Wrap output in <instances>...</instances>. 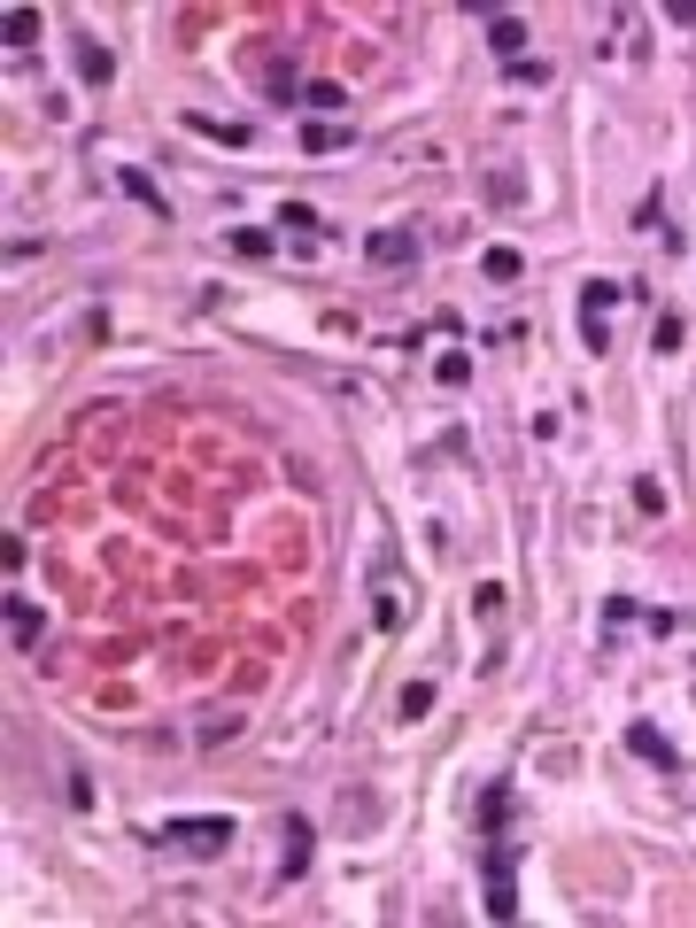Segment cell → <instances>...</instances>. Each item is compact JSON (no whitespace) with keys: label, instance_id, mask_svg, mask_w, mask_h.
<instances>
[{"label":"cell","instance_id":"19","mask_svg":"<svg viewBox=\"0 0 696 928\" xmlns=\"http://www.w3.org/2000/svg\"><path fill=\"white\" fill-rule=\"evenodd\" d=\"M302 147H310V155H333V147H341V132H333V124H302Z\"/></svg>","mask_w":696,"mask_h":928},{"label":"cell","instance_id":"6","mask_svg":"<svg viewBox=\"0 0 696 928\" xmlns=\"http://www.w3.org/2000/svg\"><path fill=\"white\" fill-rule=\"evenodd\" d=\"M302 867H310V820H287V851H279V882H294Z\"/></svg>","mask_w":696,"mask_h":928},{"label":"cell","instance_id":"12","mask_svg":"<svg viewBox=\"0 0 696 928\" xmlns=\"http://www.w3.org/2000/svg\"><path fill=\"white\" fill-rule=\"evenodd\" d=\"M78 70H86L93 86H109V78H116V55H109V47H93V39H78Z\"/></svg>","mask_w":696,"mask_h":928},{"label":"cell","instance_id":"4","mask_svg":"<svg viewBox=\"0 0 696 928\" xmlns=\"http://www.w3.org/2000/svg\"><path fill=\"white\" fill-rule=\"evenodd\" d=\"M627 751H635V758H650V766H666V774H681V751H673V743H666V735H658L650 720H635V727H627Z\"/></svg>","mask_w":696,"mask_h":928},{"label":"cell","instance_id":"13","mask_svg":"<svg viewBox=\"0 0 696 928\" xmlns=\"http://www.w3.org/2000/svg\"><path fill=\"white\" fill-rule=\"evenodd\" d=\"M186 124H194V132H209V140H225V147H248V140H256L248 124H217V116H186Z\"/></svg>","mask_w":696,"mask_h":928},{"label":"cell","instance_id":"17","mask_svg":"<svg viewBox=\"0 0 696 928\" xmlns=\"http://www.w3.org/2000/svg\"><path fill=\"white\" fill-rule=\"evenodd\" d=\"M302 101H310V109H325V116H333V109H348V93L333 86V78H318V86H302Z\"/></svg>","mask_w":696,"mask_h":928},{"label":"cell","instance_id":"22","mask_svg":"<svg viewBox=\"0 0 696 928\" xmlns=\"http://www.w3.org/2000/svg\"><path fill=\"white\" fill-rule=\"evenodd\" d=\"M403 712H410V720H426V712H434V689H426V681H418V689H403Z\"/></svg>","mask_w":696,"mask_h":928},{"label":"cell","instance_id":"14","mask_svg":"<svg viewBox=\"0 0 696 928\" xmlns=\"http://www.w3.org/2000/svg\"><path fill=\"white\" fill-rule=\"evenodd\" d=\"M225 248H232V256H271V232H263V225H240V232H225Z\"/></svg>","mask_w":696,"mask_h":928},{"label":"cell","instance_id":"15","mask_svg":"<svg viewBox=\"0 0 696 928\" xmlns=\"http://www.w3.org/2000/svg\"><path fill=\"white\" fill-rule=\"evenodd\" d=\"M611 302H619V287H611V279H588V287H580V318H604Z\"/></svg>","mask_w":696,"mask_h":928},{"label":"cell","instance_id":"23","mask_svg":"<svg viewBox=\"0 0 696 928\" xmlns=\"http://www.w3.org/2000/svg\"><path fill=\"white\" fill-rule=\"evenodd\" d=\"M673 24H696V0H673Z\"/></svg>","mask_w":696,"mask_h":928},{"label":"cell","instance_id":"7","mask_svg":"<svg viewBox=\"0 0 696 928\" xmlns=\"http://www.w3.org/2000/svg\"><path fill=\"white\" fill-rule=\"evenodd\" d=\"M116 194H132L140 209H155V217H171V202L155 194V178H147V171H116Z\"/></svg>","mask_w":696,"mask_h":928},{"label":"cell","instance_id":"11","mask_svg":"<svg viewBox=\"0 0 696 928\" xmlns=\"http://www.w3.org/2000/svg\"><path fill=\"white\" fill-rule=\"evenodd\" d=\"M480 271H488L495 287H511V279L526 271V256H519V248H488V256H480Z\"/></svg>","mask_w":696,"mask_h":928},{"label":"cell","instance_id":"18","mask_svg":"<svg viewBox=\"0 0 696 928\" xmlns=\"http://www.w3.org/2000/svg\"><path fill=\"white\" fill-rule=\"evenodd\" d=\"M635 511H642V519H658V511H666V488H658V480H635Z\"/></svg>","mask_w":696,"mask_h":928},{"label":"cell","instance_id":"20","mask_svg":"<svg viewBox=\"0 0 696 928\" xmlns=\"http://www.w3.org/2000/svg\"><path fill=\"white\" fill-rule=\"evenodd\" d=\"M681 333H689V325L666 310V318H658V341H650V348H658V356H673V348H681Z\"/></svg>","mask_w":696,"mask_h":928},{"label":"cell","instance_id":"2","mask_svg":"<svg viewBox=\"0 0 696 928\" xmlns=\"http://www.w3.org/2000/svg\"><path fill=\"white\" fill-rule=\"evenodd\" d=\"M364 256L387 263V271H403V263L426 256V232H418V225H379V232H364Z\"/></svg>","mask_w":696,"mask_h":928},{"label":"cell","instance_id":"9","mask_svg":"<svg viewBox=\"0 0 696 928\" xmlns=\"http://www.w3.org/2000/svg\"><path fill=\"white\" fill-rule=\"evenodd\" d=\"M279 232H294V240H318V232H325V217H318L310 202H287V209H279Z\"/></svg>","mask_w":696,"mask_h":928},{"label":"cell","instance_id":"1","mask_svg":"<svg viewBox=\"0 0 696 928\" xmlns=\"http://www.w3.org/2000/svg\"><path fill=\"white\" fill-rule=\"evenodd\" d=\"M511 859H519V836H488V913H495V921H511V913H519Z\"/></svg>","mask_w":696,"mask_h":928},{"label":"cell","instance_id":"16","mask_svg":"<svg viewBox=\"0 0 696 928\" xmlns=\"http://www.w3.org/2000/svg\"><path fill=\"white\" fill-rule=\"evenodd\" d=\"M434 379H441V387H464V379H472V356H464V348H441Z\"/></svg>","mask_w":696,"mask_h":928},{"label":"cell","instance_id":"5","mask_svg":"<svg viewBox=\"0 0 696 928\" xmlns=\"http://www.w3.org/2000/svg\"><path fill=\"white\" fill-rule=\"evenodd\" d=\"M39 627H47V619H39V604H31V596H8V642H16V650H31V642H39Z\"/></svg>","mask_w":696,"mask_h":928},{"label":"cell","instance_id":"8","mask_svg":"<svg viewBox=\"0 0 696 928\" xmlns=\"http://www.w3.org/2000/svg\"><path fill=\"white\" fill-rule=\"evenodd\" d=\"M488 47H495L503 62H519V47H526V24H519V16H488Z\"/></svg>","mask_w":696,"mask_h":928},{"label":"cell","instance_id":"10","mask_svg":"<svg viewBox=\"0 0 696 928\" xmlns=\"http://www.w3.org/2000/svg\"><path fill=\"white\" fill-rule=\"evenodd\" d=\"M0 39H8V47H31V39H39V8H8V16H0Z\"/></svg>","mask_w":696,"mask_h":928},{"label":"cell","instance_id":"21","mask_svg":"<svg viewBox=\"0 0 696 928\" xmlns=\"http://www.w3.org/2000/svg\"><path fill=\"white\" fill-rule=\"evenodd\" d=\"M542 78H550V62H526V55L511 62V86H542Z\"/></svg>","mask_w":696,"mask_h":928},{"label":"cell","instance_id":"3","mask_svg":"<svg viewBox=\"0 0 696 928\" xmlns=\"http://www.w3.org/2000/svg\"><path fill=\"white\" fill-rule=\"evenodd\" d=\"M163 843L194 851V859H217V851L232 843V820H171V828H163Z\"/></svg>","mask_w":696,"mask_h":928}]
</instances>
